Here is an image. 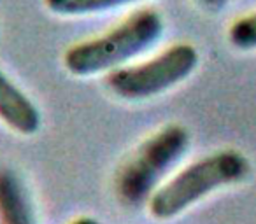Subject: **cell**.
Masks as SVG:
<instances>
[{"instance_id":"obj_3","label":"cell","mask_w":256,"mask_h":224,"mask_svg":"<svg viewBox=\"0 0 256 224\" xmlns=\"http://www.w3.org/2000/svg\"><path fill=\"white\" fill-rule=\"evenodd\" d=\"M190 132L182 125L168 123L142 140L116 175V195L124 207L150 202L168 174L190 151Z\"/></svg>"},{"instance_id":"obj_4","label":"cell","mask_w":256,"mask_h":224,"mask_svg":"<svg viewBox=\"0 0 256 224\" xmlns=\"http://www.w3.org/2000/svg\"><path fill=\"white\" fill-rule=\"evenodd\" d=\"M196 65V47L188 42H178L150 60L126 65L107 74L106 84L118 98L140 102L178 86L193 74Z\"/></svg>"},{"instance_id":"obj_10","label":"cell","mask_w":256,"mask_h":224,"mask_svg":"<svg viewBox=\"0 0 256 224\" xmlns=\"http://www.w3.org/2000/svg\"><path fill=\"white\" fill-rule=\"evenodd\" d=\"M68 224H102L98 219H95V217H90V216H81L78 217V219L70 221Z\"/></svg>"},{"instance_id":"obj_2","label":"cell","mask_w":256,"mask_h":224,"mask_svg":"<svg viewBox=\"0 0 256 224\" xmlns=\"http://www.w3.org/2000/svg\"><path fill=\"white\" fill-rule=\"evenodd\" d=\"M249 172L251 165L240 151H216L167 179L150 198L148 209L158 221L174 219L210 193L246 181Z\"/></svg>"},{"instance_id":"obj_1","label":"cell","mask_w":256,"mask_h":224,"mask_svg":"<svg viewBox=\"0 0 256 224\" xmlns=\"http://www.w3.org/2000/svg\"><path fill=\"white\" fill-rule=\"evenodd\" d=\"M164 28V18L156 9H137L109 32L68 47L64 65L78 77L110 74L150 51L162 39Z\"/></svg>"},{"instance_id":"obj_5","label":"cell","mask_w":256,"mask_h":224,"mask_svg":"<svg viewBox=\"0 0 256 224\" xmlns=\"http://www.w3.org/2000/svg\"><path fill=\"white\" fill-rule=\"evenodd\" d=\"M0 121L20 135L30 137L42 125L40 110L34 100L0 70Z\"/></svg>"},{"instance_id":"obj_8","label":"cell","mask_w":256,"mask_h":224,"mask_svg":"<svg viewBox=\"0 0 256 224\" xmlns=\"http://www.w3.org/2000/svg\"><path fill=\"white\" fill-rule=\"evenodd\" d=\"M228 40L235 49H256V11L235 19L228 30Z\"/></svg>"},{"instance_id":"obj_9","label":"cell","mask_w":256,"mask_h":224,"mask_svg":"<svg viewBox=\"0 0 256 224\" xmlns=\"http://www.w3.org/2000/svg\"><path fill=\"white\" fill-rule=\"evenodd\" d=\"M196 2L202 4L206 9H209V11H220L221 7H224L228 0H196Z\"/></svg>"},{"instance_id":"obj_6","label":"cell","mask_w":256,"mask_h":224,"mask_svg":"<svg viewBox=\"0 0 256 224\" xmlns=\"http://www.w3.org/2000/svg\"><path fill=\"white\" fill-rule=\"evenodd\" d=\"M0 224H37L28 188L9 167L0 168Z\"/></svg>"},{"instance_id":"obj_7","label":"cell","mask_w":256,"mask_h":224,"mask_svg":"<svg viewBox=\"0 0 256 224\" xmlns=\"http://www.w3.org/2000/svg\"><path fill=\"white\" fill-rule=\"evenodd\" d=\"M144 0H44L46 7L58 16H92Z\"/></svg>"}]
</instances>
